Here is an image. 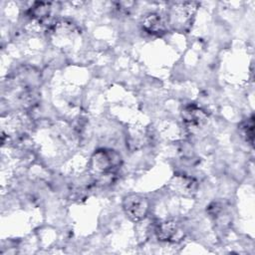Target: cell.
Returning a JSON list of instances; mask_svg holds the SVG:
<instances>
[{"label":"cell","instance_id":"5","mask_svg":"<svg viewBox=\"0 0 255 255\" xmlns=\"http://www.w3.org/2000/svg\"><path fill=\"white\" fill-rule=\"evenodd\" d=\"M183 122L188 127L198 128L203 125L207 120V114L201 108L194 104L187 105L183 108L181 113Z\"/></svg>","mask_w":255,"mask_h":255},{"label":"cell","instance_id":"6","mask_svg":"<svg viewBox=\"0 0 255 255\" xmlns=\"http://www.w3.org/2000/svg\"><path fill=\"white\" fill-rule=\"evenodd\" d=\"M51 11V4L50 3H45V2H37L34 4L33 7H31L28 11L29 16L37 20L40 23H43L50 15Z\"/></svg>","mask_w":255,"mask_h":255},{"label":"cell","instance_id":"1","mask_svg":"<svg viewBox=\"0 0 255 255\" xmlns=\"http://www.w3.org/2000/svg\"><path fill=\"white\" fill-rule=\"evenodd\" d=\"M122 157L118 151L111 148H100L93 153L90 167L95 173L107 175L120 167Z\"/></svg>","mask_w":255,"mask_h":255},{"label":"cell","instance_id":"3","mask_svg":"<svg viewBox=\"0 0 255 255\" xmlns=\"http://www.w3.org/2000/svg\"><path fill=\"white\" fill-rule=\"evenodd\" d=\"M155 235L159 241L167 243H176L183 239V228L176 220L165 219L157 223Z\"/></svg>","mask_w":255,"mask_h":255},{"label":"cell","instance_id":"2","mask_svg":"<svg viewBox=\"0 0 255 255\" xmlns=\"http://www.w3.org/2000/svg\"><path fill=\"white\" fill-rule=\"evenodd\" d=\"M123 209L126 215L133 222L141 221L147 215L149 202L146 197L139 194H128L123 200Z\"/></svg>","mask_w":255,"mask_h":255},{"label":"cell","instance_id":"4","mask_svg":"<svg viewBox=\"0 0 255 255\" xmlns=\"http://www.w3.org/2000/svg\"><path fill=\"white\" fill-rule=\"evenodd\" d=\"M168 19L158 12H149L141 20L142 29L153 36H161L167 32Z\"/></svg>","mask_w":255,"mask_h":255},{"label":"cell","instance_id":"7","mask_svg":"<svg viewBox=\"0 0 255 255\" xmlns=\"http://www.w3.org/2000/svg\"><path fill=\"white\" fill-rule=\"evenodd\" d=\"M240 130L242 135L245 137L246 141H248L250 144L253 143L254 138V120L253 117L250 119H247L240 125Z\"/></svg>","mask_w":255,"mask_h":255}]
</instances>
